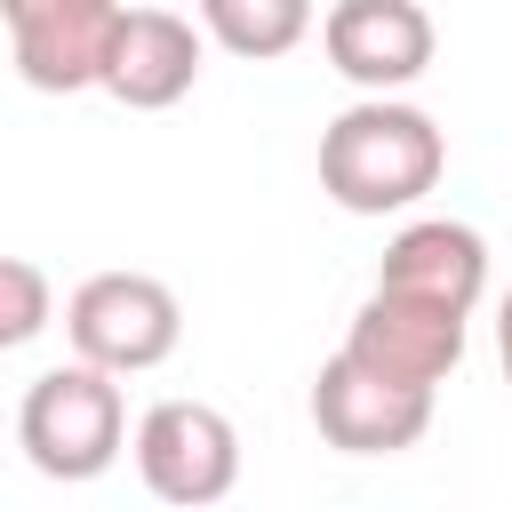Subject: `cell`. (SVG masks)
<instances>
[{
	"instance_id": "cell-1",
	"label": "cell",
	"mask_w": 512,
	"mask_h": 512,
	"mask_svg": "<svg viewBox=\"0 0 512 512\" xmlns=\"http://www.w3.org/2000/svg\"><path fill=\"white\" fill-rule=\"evenodd\" d=\"M448 168V136L424 104L400 96H360L320 128V192L344 216H392L416 208Z\"/></svg>"
},
{
	"instance_id": "cell-2",
	"label": "cell",
	"mask_w": 512,
	"mask_h": 512,
	"mask_svg": "<svg viewBox=\"0 0 512 512\" xmlns=\"http://www.w3.org/2000/svg\"><path fill=\"white\" fill-rule=\"evenodd\" d=\"M16 440L32 456V472L48 480H96L120 464L128 448V408H120V384L104 368H40L16 400Z\"/></svg>"
},
{
	"instance_id": "cell-3",
	"label": "cell",
	"mask_w": 512,
	"mask_h": 512,
	"mask_svg": "<svg viewBox=\"0 0 512 512\" xmlns=\"http://www.w3.org/2000/svg\"><path fill=\"white\" fill-rule=\"evenodd\" d=\"M64 336L80 352V368H104V376H144L176 352L184 336V304L168 280L152 272H96L72 288L64 304Z\"/></svg>"
},
{
	"instance_id": "cell-4",
	"label": "cell",
	"mask_w": 512,
	"mask_h": 512,
	"mask_svg": "<svg viewBox=\"0 0 512 512\" xmlns=\"http://www.w3.org/2000/svg\"><path fill=\"white\" fill-rule=\"evenodd\" d=\"M136 472H144V488L160 504L200 512V504L232 496V480H240V432L208 400H160L136 424Z\"/></svg>"
},
{
	"instance_id": "cell-5",
	"label": "cell",
	"mask_w": 512,
	"mask_h": 512,
	"mask_svg": "<svg viewBox=\"0 0 512 512\" xmlns=\"http://www.w3.org/2000/svg\"><path fill=\"white\" fill-rule=\"evenodd\" d=\"M120 16H128V8H112V0H8V48H16V72H24L40 96L104 88Z\"/></svg>"
},
{
	"instance_id": "cell-6",
	"label": "cell",
	"mask_w": 512,
	"mask_h": 512,
	"mask_svg": "<svg viewBox=\"0 0 512 512\" xmlns=\"http://www.w3.org/2000/svg\"><path fill=\"white\" fill-rule=\"evenodd\" d=\"M312 424H320V440L344 448V456H400V448H416V440L432 432V392L384 384V376H368L352 352H336V360H320V376H312Z\"/></svg>"
},
{
	"instance_id": "cell-7",
	"label": "cell",
	"mask_w": 512,
	"mask_h": 512,
	"mask_svg": "<svg viewBox=\"0 0 512 512\" xmlns=\"http://www.w3.org/2000/svg\"><path fill=\"white\" fill-rule=\"evenodd\" d=\"M344 352L384 376V384H408V392H440L464 360V320L456 312H432V304H408V296H384L368 288V304L352 312V336Z\"/></svg>"
},
{
	"instance_id": "cell-8",
	"label": "cell",
	"mask_w": 512,
	"mask_h": 512,
	"mask_svg": "<svg viewBox=\"0 0 512 512\" xmlns=\"http://www.w3.org/2000/svg\"><path fill=\"white\" fill-rule=\"evenodd\" d=\"M320 40L328 64L368 96H392L432 64V16L416 0H336L320 16Z\"/></svg>"
},
{
	"instance_id": "cell-9",
	"label": "cell",
	"mask_w": 512,
	"mask_h": 512,
	"mask_svg": "<svg viewBox=\"0 0 512 512\" xmlns=\"http://www.w3.org/2000/svg\"><path fill=\"white\" fill-rule=\"evenodd\" d=\"M376 288L472 320V304H480V288H488V240H480L472 224H456V216H416V224L392 232Z\"/></svg>"
},
{
	"instance_id": "cell-10",
	"label": "cell",
	"mask_w": 512,
	"mask_h": 512,
	"mask_svg": "<svg viewBox=\"0 0 512 512\" xmlns=\"http://www.w3.org/2000/svg\"><path fill=\"white\" fill-rule=\"evenodd\" d=\"M192 80H200V32L176 8H128L112 64H104V88L128 112H168L176 96H192Z\"/></svg>"
},
{
	"instance_id": "cell-11",
	"label": "cell",
	"mask_w": 512,
	"mask_h": 512,
	"mask_svg": "<svg viewBox=\"0 0 512 512\" xmlns=\"http://www.w3.org/2000/svg\"><path fill=\"white\" fill-rule=\"evenodd\" d=\"M200 24L232 56H256L264 64V56H288L312 32V8L304 0H200Z\"/></svg>"
},
{
	"instance_id": "cell-12",
	"label": "cell",
	"mask_w": 512,
	"mask_h": 512,
	"mask_svg": "<svg viewBox=\"0 0 512 512\" xmlns=\"http://www.w3.org/2000/svg\"><path fill=\"white\" fill-rule=\"evenodd\" d=\"M48 328V280L32 256H0V344H32Z\"/></svg>"
},
{
	"instance_id": "cell-13",
	"label": "cell",
	"mask_w": 512,
	"mask_h": 512,
	"mask_svg": "<svg viewBox=\"0 0 512 512\" xmlns=\"http://www.w3.org/2000/svg\"><path fill=\"white\" fill-rule=\"evenodd\" d=\"M496 360H504V384H512V296L496 304Z\"/></svg>"
}]
</instances>
